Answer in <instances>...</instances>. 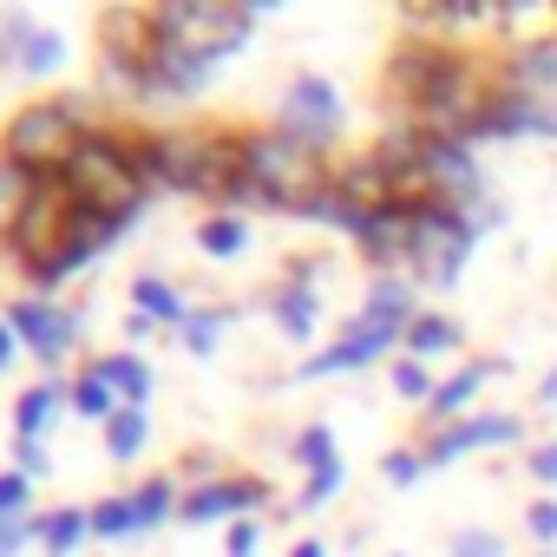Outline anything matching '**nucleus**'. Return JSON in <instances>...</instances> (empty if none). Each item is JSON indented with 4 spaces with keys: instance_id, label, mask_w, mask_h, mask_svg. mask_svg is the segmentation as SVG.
<instances>
[{
    "instance_id": "7ed1b4c3",
    "label": "nucleus",
    "mask_w": 557,
    "mask_h": 557,
    "mask_svg": "<svg viewBox=\"0 0 557 557\" xmlns=\"http://www.w3.org/2000/svg\"><path fill=\"white\" fill-rule=\"evenodd\" d=\"M66 184H73V197L86 203V210H106V216H145V171H138V158H132V132H92L79 151H73V164L60 171Z\"/></svg>"
},
{
    "instance_id": "423d86ee",
    "label": "nucleus",
    "mask_w": 557,
    "mask_h": 557,
    "mask_svg": "<svg viewBox=\"0 0 557 557\" xmlns=\"http://www.w3.org/2000/svg\"><path fill=\"white\" fill-rule=\"evenodd\" d=\"M79 197H73V184L60 177V171H40V190H34V203L21 210V223L0 236V249H8V262H21V275H34V269H47L53 256H60V243L73 236V223H79Z\"/></svg>"
},
{
    "instance_id": "2f4dec72",
    "label": "nucleus",
    "mask_w": 557,
    "mask_h": 557,
    "mask_svg": "<svg viewBox=\"0 0 557 557\" xmlns=\"http://www.w3.org/2000/svg\"><path fill=\"white\" fill-rule=\"evenodd\" d=\"M236 315L230 309H190V322L177 329V342L190 348V355H216V342H223V329H230Z\"/></svg>"
},
{
    "instance_id": "72a5a7b5",
    "label": "nucleus",
    "mask_w": 557,
    "mask_h": 557,
    "mask_svg": "<svg viewBox=\"0 0 557 557\" xmlns=\"http://www.w3.org/2000/svg\"><path fill=\"white\" fill-rule=\"evenodd\" d=\"M342 485H348V459L335 453L329 466H315V472H309V485H302V498H296V505H302V511H315V505H329Z\"/></svg>"
},
{
    "instance_id": "ea45409f",
    "label": "nucleus",
    "mask_w": 557,
    "mask_h": 557,
    "mask_svg": "<svg viewBox=\"0 0 557 557\" xmlns=\"http://www.w3.org/2000/svg\"><path fill=\"white\" fill-rule=\"evenodd\" d=\"M256 544H262V524H256V518H236V524L223 531V557H256Z\"/></svg>"
},
{
    "instance_id": "6e6552de",
    "label": "nucleus",
    "mask_w": 557,
    "mask_h": 557,
    "mask_svg": "<svg viewBox=\"0 0 557 557\" xmlns=\"http://www.w3.org/2000/svg\"><path fill=\"white\" fill-rule=\"evenodd\" d=\"M8 329H14L21 348H27L34 361H47V368H60V361L79 348V335H86L79 309H66V302H53V296H21V302H8Z\"/></svg>"
},
{
    "instance_id": "6ab92c4d",
    "label": "nucleus",
    "mask_w": 557,
    "mask_h": 557,
    "mask_svg": "<svg viewBox=\"0 0 557 557\" xmlns=\"http://www.w3.org/2000/svg\"><path fill=\"white\" fill-rule=\"evenodd\" d=\"M505 86H511V92H531V99L557 92V27L537 34V40H524V47L505 60Z\"/></svg>"
},
{
    "instance_id": "20e7f679",
    "label": "nucleus",
    "mask_w": 557,
    "mask_h": 557,
    "mask_svg": "<svg viewBox=\"0 0 557 557\" xmlns=\"http://www.w3.org/2000/svg\"><path fill=\"white\" fill-rule=\"evenodd\" d=\"M479 236H485L479 210L420 203V216H413V243H407L413 283H426V289H453L459 275H466V262H472V249H479Z\"/></svg>"
},
{
    "instance_id": "37998d69",
    "label": "nucleus",
    "mask_w": 557,
    "mask_h": 557,
    "mask_svg": "<svg viewBox=\"0 0 557 557\" xmlns=\"http://www.w3.org/2000/svg\"><path fill=\"white\" fill-rule=\"evenodd\" d=\"M151 329H158V322H151V315H138V309H132V315H125V342H145V335H151Z\"/></svg>"
},
{
    "instance_id": "9b49d317",
    "label": "nucleus",
    "mask_w": 557,
    "mask_h": 557,
    "mask_svg": "<svg viewBox=\"0 0 557 557\" xmlns=\"http://www.w3.org/2000/svg\"><path fill=\"white\" fill-rule=\"evenodd\" d=\"M66 34H53V27H40L34 14H21V8H8L0 14V60H8L14 73H27V79H53L60 66H66Z\"/></svg>"
},
{
    "instance_id": "a18cd8bd",
    "label": "nucleus",
    "mask_w": 557,
    "mask_h": 557,
    "mask_svg": "<svg viewBox=\"0 0 557 557\" xmlns=\"http://www.w3.org/2000/svg\"><path fill=\"white\" fill-rule=\"evenodd\" d=\"M289 557H329V544H322V537H302V544H296Z\"/></svg>"
},
{
    "instance_id": "f8f14e48",
    "label": "nucleus",
    "mask_w": 557,
    "mask_h": 557,
    "mask_svg": "<svg viewBox=\"0 0 557 557\" xmlns=\"http://www.w3.org/2000/svg\"><path fill=\"white\" fill-rule=\"evenodd\" d=\"M322 269H329L322 256H296L289 275L262 296L269 315H275V329H283L289 342H315V329H322V296H315V275H322Z\"/></svg>"
},
{
    "instance_id": "1a4fd4ad",
    "label": "nucleus",
    "mask_w": 557,
    "mask_h": 557,
    "mask_svg": "<svg viewBox=\"0 0 557 557\" xmlns=\"http://www.w3.org/2000/svg\"><path fill=\"white\" fill-rule=\"evenodd\" d=\"M407 335L400 329H374V322H342V335L329 342V348H315L289 381H329V374H355V368H374V361H394V348H400Z\"/></svg>"
},
{
    "instance_id": "4468645a",
    "label": "nucleus",
    "mask_w": 557,
    "mask_h": 557,
    "mask_svg": "<svg viewBox=\"0 0 557 557\" xmlns=\"http://www.w3.org/2000/svg\"><path fill=\"white\" fill-rule=\"evenodd\" d=\"M216 66H223V60H210V53L158 47V53L145 60V106H158V99H197V92L216 79Z\"/></svg>"
},
{
    "instance_id": "e433bc0d",
    "label": "nucleus",
    "mask_w": 557,
    "mask_h": 557,
    "mask_svg": "<svg viewBox=\"0 0 557 557\" xmlns=\"http://www.w3.org/2000/svg\"><path fill=\"white\" fill-rule=\"evenodd\" d=\"M8 453H14V472H27L34 485L53 472V453H47V440H8Z\"/></svg>"
},
{
    "instance_id": "f257e3e1",
    "label": "nucleus",
    "mask_w": 557,
    "mask_h": 557,
    "mask_svg": "<svg viewBox=\"0 0 557 557\" xmlns=\"http://www.w3.org/2000/svg\"><path fill=\"white\" fill-rule=\"evenodd\" d=\"M243 171L262 210H283V216H309L329 190H335V164L283 132H243Z\"/></svg>"
},
{
    "instance_id": "cd10ccee",
    "label": "nucleus",
    "mask_w": 557,
    "mask_h": 557,
    "mask_svg": "<svg viewBox=\"0 0 557 557\" xmlns=\"http://www.w3.org/2000/svg\"><path fill=\"white\" fill-rule=\"evenodd\" d=\"M145 440H151V420H145V407H119L112 420H106V453L125 466V459H138L145 453Z\"/></svg>"
},
{
    "instance_id": "dca6fc26",
    "label": "nucleus",
    "mask_w": 557,
    "mask_h": 557,
    "mask_svg": "<svg viewBox=\"0 0 557 557\" xmlns=\"http://www.w3.org/2000/svg\"><path fill=\"white\" fill-rule=\"evenodd\" d=\"M335 197H348V203H361V210H387V203H394V177H387L381 151L335 158Z\"/></svg>"
},
{
    "instance_id": "39448f33",
    "label": "nucleus",
    "mask_w": 557,
    "mask_h": 557,
    "mask_svg": "<svg viewBox=\"0 0 557 557\" xmlns=\"http://www.w3.org/2000/svg\"><path fill=\"white\" fill-rule=\"evenodd\" d=\"M151 14H158L164 47H190V53H210V60H230L256 34L249 0H158Z\"/></svg>"
},
{
    "instance_id": "ddd939ff",
    "label": "nucleus",
    "mask_w": 557,
    "mask_h": 557,
    "mask_svg": "<svg viewBox=\"0 0 557 557\" xmlns=\"http://www.w3.org/2000/svg\"><path fill=\"white\" fill-rule=\"evenodd\" d=\"M269 505V485L256 472H230V479H210V485H190L184 492V524H236V518H256Z\"/></svg>"
},
{
    "instance_id": "4be33fe9",
    "label": "nucleus",
    "mask_w": 557,
    "mask_h": 557,
    "mask_svg": "<svg viewBox=\"0 0 557 557\" xmlns=\"http://www.w3.org/2000/svg\"><path fill=\"white\" fill-rule=\"evenodd\" d=\"M132 309H138V315H151V322H158V329H171V335L190 322V302L164 283V275H138V283H132Z\"/></svg>"
},
{
    "instance_id": "2eb2a0df",
    "label": "nucleus",
    "mask_w": 557,
    "mask_h": 557,
    "mask_svg": "<svg viewBox=\"0 0 557 557\" xmlns=\"http://www.w3.org/2000/svg\"><path fill=\"white\" fill-rule=\"evenodd\" d=\"M537 132L550 138V132H557V112H550L544 99H531V92H511V86H505V92L472 119V138H466V145H485V138H492V145H498V138H537Z\"/></svg>"
},
{
    "instance_id": "de8ad7c7",
    "label": "nucleus",
    "mask_w": 557,
    "mask_h": 557,
    "mask_svg": "<svg viewBox=\"0 0 557 557\" xmlns=\"http://www.w3.org/2000/svg\"><path fill=\"white\" fill-rule=\"evenodd\" d=\"M0 524H8V518H0Z\"/></svg>"
},
{
    "instance_id": "09e8293b",
    "label": "nucleus",
    "mask_w": 557,
    "mask_h": 557,
    "mask_svg": "<svg viewBox=\"0 0 557 557\" xmlns=\"http://www.w3.org/2000/svg\"><path fill=\"white\" fill-rule=\"evenodd\" d=\"M550 138H557V132H550Z\"/></svg>"
},
{
    "instance_id": "aec40b11",
    "label": "nucleus",
    "mask_w": 557,
    "mask_h": 557,
    "mask_svg": "<svg viewBox=\"0 0 557 557\" xmlns=\"http://www.w3.org/2000/svg\"><path fill=\"white\" fill-rule=\"evenodd\" d=\"M60 407H66V381L21 387V400H14V440H47L53 420H60Z\"/></svg>"
},
{
    "instance_id": "a211bd4d",
    "label": "nucleus",
    "mask_w": 557,
    "mask_h": 557,
    "mask_svg": "<svg viewBox=\"0 0 557 557\" xmlns=\"http://www.w3.org/2000/svg\"><path fill=\"white\" fill-rule=\"evenodd\" d=\"M498 374H505V361H466L459 374H446V381H440V394L426 400L433 426H453V420H466V407H472V400H479V394H485Z\"/></svg>"
},
{
    "instance_id": "f03ea898",
    "label": "nucleus",
    "mask_w": 557,
    "mask_h": 557,
    "mask_svg": "<svg viewBox=\"0 0 557 557\" xmlns=\"http://www.w3.org/2000/svg\"><path fill=\"white\" fill-rule=\"evenodd\" d=\"M92 132H99V125H92V106L73 99V92H53V99L21 106L8 125H0V151L21 158L27 171H66L73 151H79Z\"/></svg>"
},
{
    "instance_id": "f3484780",
    "label": "nucleus",
    "mask_w": 557,
    "mask_h": 557,
    "mask_svg": "<svg viewBox=\"0 0 557 557\" xmlns=\"http://www.w3.org/2000/svg\"><path fill=\"white\" fill-rule=\"evenodd\" d=\"M413 275H400V269H381L374 283H368V296H361V322H374V329H413Z\"/></svg>"
},
{
    "instance_id": "c9c22d12",
    "label": "nucleus",
    "mask_w": 557,
    "mask_h": 557,
    "mask_svg": "<svg viewBox=\"0 0 557 557\" xmlns=\"http://www.w3.org/2000/svg\"><path fill=\"white\" fill-rule=\"evenodd\" d=\"M0 518H34V479L27 472H0Z\"/></svg>"
},
{
    "instance_id": "58836bf2",
    "label": "nucleus",
    "mask_w": 557,
    "mask_h": 557,
    "mask_svg": "<svg viewBox=\"0 0 557 557\" xmlns=\"http://www.w3.org/2000/svg\"><path fill=\"white\" fill-rule=\"evenodd\" d=\"M453 557H505V537L498 531H479V524H466V531H453V544H446Z\"/></svg>"
},
{
    "instance_id": "7c9ffc66",
    "label": "nucleus",
    "mask_w": 557,
    "mask_h": 557,
    "mask_svg": "<svg viewBox=\"0 0 557 557\" xmlns=\"http://www.w3.org/2000/svg\"><path fill=\"white\" fill-rule=\"evenodd\" d=\"M387 374H394V394H400V400H420V407H426V400L440 394V374H433V361L394 355V361H387Z\"/></svg>"
},
{
    "instance_id": "bb28decb",
    "label": "nucleus",
    "mask_w": 557,
    "mask_h": 557,
    "mask_svg": "<svg viewBox=\"0 0 557 557\" xmlns=\"http://www.w3.org/2000/svg\"><path fill=\"white\" fill-rule=\"evenodd\" d=\"M453 348H459V322H446V315H413V329L400 342V355H413V361H440Z\"/></svg>"
},
{
    "instance_id": "473e14b6",
    "label": "nucleus",
    "mask_w": 557,
    "mask_h": 557,
    "mask_svg": "<svg viewBox=\"0 0 557 557\" xmlns=\"http://www.w3.org/2000/svg\"><path fill=\"white\" fill-rule=\"evenodd\" d=\"M289 459H296L302 472H315V466H329V459H335V433H329L322 420H315V426H302V433L289 440Z\"/></svg>"
},
{
    "instance_id": "b1692460",
    "label": "nucleus",
    "mask_w": 557,
    "mask_h": 557,
    "mask_svg": "<svg viewBox=\"0 0 557 557\" xmlns=\"http://www.w3.org/2000/svg\"><path fill=\"white\" fill-rule=\"evenodd\" d=\"M197 249H203V256H216V262L243 256V249H249V216H236V210L203 216V223H197Z\"/></svg>"
},
{
    "instance_id": "412c9836",
    "label": "nucleus",
    "mask_w": 557,
    "mask_h": 557,
    "mask_svg": "<svg viewBox=\"0 0 557 557\" xmlns=\"http://www.w3.org/2000/svg\"><path fill=\"white\" fill-rule=\"evenodd\" d=\"M112 394H119V407H145V394H151V361L145 355H132V348H119V355H99V361H86Z\"/></svg>"
},
{
    "instance_id": "c756f323",
    "label": "nucleus",
    "mask_w": 557,
    "mask_h": 557,
    "mask_svg": "<svg viewBox=\"0 0 557 557\" xmlns=\"http://www.w3.org/2000/svg\"><path fill=\"white\" fill-rule=\"evenodd\" d=\"M66 407H73V413H86V420H112V413H119V394H112L92 368H79V374L66 381Z\"/></svg>"
},
{
    "instance_id": "a878e982",
    "label": "nucleus",
    "mask_w": 557,
    "mask_h": 557,
    "mask_svg": "<svg viewBox=\"0 0 557 557\" xmlns=\"http://www.w3.org/2000/svg\"><path fill=\"white\" fill-rule=\"evenodd\" d=\"M86 537H92V518H86L79 505L40 511V544H47V557H73V550H79Z\"/></svg>"
},
{
    "instance_id": "c85d7f7f",
    "label": "nucleus",
    "mask_w": 557,
    "mask_h": 557,
    "mask_svg": "<svg viewBox=\"0 0 557 557\" xmlns=\"http://www.w3.org/2000/svg\"><path fill=\"white\" fill-rule=\"evenodd\" d=\"M132 505H138V524H145V531H158L171 511H184V498H177V472H158V479H145V485L132 492Z\"/></svg>"
},
{
    "instance_id": "79ce46f5",
    "label": "nucleus",
    "mask_w": 557,
    "mask_h": 557,
    "mask_svg": "<svg viewBox=\"0 0 557 557\" xmlns=\"http://www.w3.org/2000/svg\"><path fill=\"white\" fill-rule=\"evenodd\" d=\"M14 355H21V335L8 329V315H0V368H14Z\"/></svg>"
},
{
    "instance_id": "4c0bfd02",
    "label": "nucleus",
    "mask_w": 557,
    "mask_h": 557,
    "mask_svg": "<svg viewBox=\"0 0 557 557\" xmlns=\"http://www.w3.org/2000/svg\"><path fill=\"white\" fill-rule=\"evenodd\" d=\"M524 531H531V544H537V550H550V544H557V498H550V492H544V498H531Z\"/></svg>"
},
{
    "instance_id": "5701e85b",
    "label": "nucleus",
    "mask_w": 557,
    "mask_h": 557,
    "mask_svg": "<svg viewBox=\"0 0 557 557\" xmlns=\"http://www.w3.org/2000/svg\"><path fill=\"white\" fill-rule=\"evenodd\" d=\"M34 190H40V171H27L21 158L0 151V236H8V230L21 223V210L34 203Z\"/></svg>"
},
{
    "instance_id": "f704fd0d",
    "label": "nucleus",
    "mask_w": 557,
    "mask_h": 557,
    "mask_svg": "<svg viewBox=\"0 0 557 557\" xmlns=\"http://www.w3.org/2000/svg\"><path fill=\"white\" fill-rule=\"evenodd\" d=\"M381 479H387L394 492H407V485H420V479H426V459H420V446H394V453L381 459Z\"/></svg>"
},
{
    "instance_id": "0eeeda50",
    "label": "nucleus",
    "mask_w": 557,
    "mask_h": 557,
    "mask_svg": "<svg viewBox=\"0 0 557 557\" xmlns=\"http://www.w3.org/2000/svg\"><path fill=\"white\" fill-rule=\"evenodd\" d=\"M275 132L329 158V145L348 132V106H342V92H335L329 79L302 73V79H289V92H283V99H275Z\"/></svg>"
},
{
    "instance_id": "a19ab883",
    "label": "nucleus",
    "mask_w": 557,
    "mask_h": 557,
    "mask_svg": "<svg viewBox=\"0 0 557 557\" xmlns=\"http://www.w3.org/2000/svg\"><path fill=\"white\" fill-rule=\"evenodd\" d=\"M531 479H537L544 492H557V440H544V446H531Z\"/></svg>"
},
{
    "instance_id": "49530a36",
    "label": "nucleus",
    "mask_w": 557,
    "mask_h": 557,
    "mask_svg": "<svg viewBox=\"0 0 557 557\" xmlns=\"http://www.w3.org/2000/svg\"><path fill=\"white\" fill-rule=\"evenodd\" d=\"M537 557H557V550H537Z\"/></svg>"
},
{
    "instance_id": "9d476101",
    "label": "nucleus",
    "mask_w": 557,
    "mask_h": 557,
    "mask_svg": "<svg viewBox=\"0 0 557 557\" xmlns=\"http://www.w3.org/2000/svg\"><path fill=\"white\" fill-rule=\"evenodd\" d=\"M524 440V420L518 413H466L453 426H433L420 440V459L426 466H446V459H466V453H492V446H518Z\"/></svg>"
},
{
    "instance_id": "393cba45",
    "label": "nucleus",
    "mask_w": 557,
    "mask_h": 557,
    "mask_svg": "<svg viewBox=\"0 0 557 557\" xmlns=\"http://www.w3.org/2000/svg\"><path fill=\"white\" fill-rule=\"evenodd\" d=\"M86 518H92V537H106V544L145 537V524H138V505H132V492H112V498L86 505Z\"/></svg>"
},
{
    "instance_id": "c03bdc74",
    "label": "nucleus",
    "mask_w": 557,
    "mask_h": 557,
    "mask_svg": "<svg viewBox=\"0 0 557 557\" xmlns=\"http://www.w3.org/2000/svg\"><path fill=\"white\" fill-rule=\"evenodd\" d=\"M537 400H544V407H557V368H550V374L537 381Z\"/></svg>"
}]
</instances>
